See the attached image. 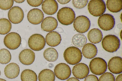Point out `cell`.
<instances>
[{"label": "cell", "mask_w": 122, "mask_h": 81, "mask_svg": "<svg viewBox=\"0 0 122 81\" xmlns=\"http://www.w3.org/2000/svg\"><path fill=\"white\" fill-rule=\"evenodd\" d=\"M44 18L42 11L38 8H34L30 10L27 15V18L29 21L34 24H40Z\"/></svg>", "instance_id": "obj_14"}, {"label": "cell", "mask_w": 122, "mask_h": 81, "mask_svg": "<svg viewBox=\"0 0 122 81\" xmlns=\"http://www.w3.org/2000/svg\"><path fill=\"white\" fill-rule=\"evenodd\" d=\"M21 42V38L20 35L15 32L10 33L7 34L4 39V43L9 49L14 50L17 48Z\"/></svg>", "instance_id": "obj_6"}, {"label": "cell", "mask_w": 122, "mask_h": 81, "mask_svg": "<svg viewBox=\"0 0 122 81\" xmlns=\"http://www.w3.org/2000/svg\"><path fill=\"white\" fill-rule=\"evenodd\" d=\"M54 71L56 77L61 80H65L68 78L71 74V68L67 64L60 63L55 67Z\"/></svg>", "instance_id": "obj_10"}, {"label": "cell", "mask_w": 122, "mask_h": 81, "mask_svg": "<svg viewBox=\"0 0 122 81\" xmlns=\"http://www.w3.org/2000/svg\"><path fill=\"white\" fill-rule=\"evenodd\" d=\"M58 22L54 17L49 16L44 19L41 24L42 30L47 32H51L55 29L58 26Z\"/></svg>", "instance_id": "obj_18"}, {"label": "cell", "mask_w": 122, "mask_h": 81, "mask_svg": "<svg viewBox=\"0 0 122 81\" xmlns=\"http://www.w3.org/2000/svg\"><path fill=\"white\" fill-rule=\"evenodd\" d=\"M22 81H37V77L36 73L32 70L26 69L23 70L21 75Z\"/></svg>", "instance_id": "obj_25"}, {"label": "cell", "mask_w": 122, "mask_h": 81, "mask_svg": "<svg viewBox=\"0 0 122 81\" xmlns=\"http://www.w3.org/2000/svg\"><path fill=\"white\" fill-rule=\"evenodd\" d=\"M4 72L7 78L10 79H14L17 77L19 74L20 67L15 63H10L5 66Z\"/></svg>", "instance_id": "obj_17"}, {"label": "cell", "mask_w": 122, "mask_h": 81, "mask_svg": "<svg viewBox=\"0 0 122 81\" xmlns=\"http://www.w3.org/2000/svg\"><path fill=\"white\" fill-rule=\"evenodd\" d=\"M73 26L75 30L81 33L87 32L91 26L90 21L86 16L84 15L77 17L73 23Z\"/></svg>", "instance_id": "obj_8"}, {"label": "cell", "mask_w": 122, "mask_h": 81, "mask_svg": "<svg viewBox=\"0 0 122 81\" xmlns=\"http://www.w3.org/2000/svg\"><path fill=\"white\" fill-rule=\"evenodd\" d=\"M87 39L85 36L83 34L78 33L72 37V41L75 46L81 48L86 44Z\"/></svg>", "instance_id": "obj_26"}, {"label": "cell", "mask_w": 122, "mask_h": 81, "mask_svg": "<svg viewBox=\"0 0 122 81\" xmlns=\"http://www.w3.org/2000/svg\"><path fill=\"white\" fill-rule=\"evenodd\" d=\"M0 75H1V72H0Z\"/></svg>", "instance_id": "obj_39"}, {"label": "cell", "mask_w": 122, "mask_h": 81, "mask_svg": "<svg viewBox=\"0 0 122 81\" xmlns=\"http://www.w3.org/2000/svg\"><path fill=\"white\" fill-rule=\"evenodd\" d=\"M12 28L11 23L5 18L0 19V34L5 35L8 33Z\"/></svg>", "instance_id": "obj_27"}, {"label": "cell", "mask_w": 122, "mask_h": 81, "mask_svg": "<svg viewBox=\"0 0 122 81\" xmlns=\"http://www.w3.org/2000/svg\"><path fill=\"white\" fill-rule=\"evenodd\" d=\"M99 81H115V78L112 73L107 72L103 74L100 77Z\"/></svg>", "instance_id": "obj_30"}, {"label": "cell", "mask_w": 122, "mask_h": 81, "mask_svg": "<svg viewBox=\"0 0 122 81\" xmlns=\"http://www.w3.org/2000/svg\"><path fill=\"white\" fill-rule=\"evenodd\" d=\"M11 59V56L7 49L3 48L0 50V63L6 64L9 63Z\"/></svg>", "instance_id": "obj_28"}, {"label": "cell", "mask_w": 122, "mask_h": 81, "mask_svg": "<svg viewBox=\"0 0 122 81\" xmlns=\"http://www.w3.org/2000/svg\"><path fill=\"white\" fill-rule=\"evenodd\" d=\"M98 24L99 27L102 30L106 31L110 30L114 26L115 19L111 14H105L99 17Z\"/></svg>", "instance_id": "obj_9"}, {"label": "cell", "mask_w": 122, "mask_h": 81, "mask_svg": "<svg viewBox=\"0 0 122 81\" xmlns=\"http://www.w3.org/2000/svg\"><path fill=\"white\" fill-rule=\"evenodd\" d=\"M43 56L47 61L51 62H54L58 57V53L55 48L50 47L46 48L43 53Z\"/></svg>", "instance_id": "obj_24"}, {"label": "cell", "mask_w": 122, "mask_h": 81, "mask_svg": "<svg viewBox=\"0 0 122 81\" xmlns=\"http://www.w3.org/2000/svg\"><path fill=\"white\" fill-rule=\"evenodd\" d=\"M16 3H21L25 1V0H14Z\"/></svg>", "instance_id": "obj_37"}, {"label": "cell", "mask_w": 122, "mask_h": 81, "mask_svg": "<svg viewBox=\"0 0 122 81\" xmlns=\"http://www.w3.org/2000/svg\"><path fill=\"white\" fill-rule=\"evenodd\" d=\"M27 2L30 6L37 7L40 6L42 3L43 0H27Z\"/></svg>", "instance_id": "obj_32"}, {"label": "cell", "mask_w": 122, "mask_h": 81, "mask_svg": "<svg viewBox=\"0 0 122 81\" xmlns=\"http://www.w3.org/2000/svg\"><path fill=\"white\" fill-rule=\"evenodd\" d=\"M14 0H0V9L6 10L10 9L13 6Z\"/></svg>", "instance_id": "obj_29"}, {"label": "cell", "mask_w": 122, "mask_h": 81, "mask_svg": "<svg viewBox=\"0 0 122 81\" xmlns=\"http://www.w3.org/2000/svg\"><path fill=\"white\" fill-rule=\"evenodd\" d=\"M83 56L85 58L91 59L95 57L97 53V49L95 45L91 43H88L85 44L82 49Z\"/></svg>", "instance_id": "obj_20"}, {"label": "cell", "mask_w": 122, "mask_h": 81, "mask_svg": "<svg viewBox=\"0 0 122 81\" xmlns=\"http://www.w3.org/2000/svg\"><path fill=\"white\" fill-rule=\"evenodd\" d=\"M88 0H73V4L75 7L79 9H81L85 7L87 5Z\"/></svg>", "instance_id": "obj_31"}, {"label": "cell", "mask_w": 122, "mask_h": 81, "mask_svg": "<svg viewBox=\"0 0 122 81\" xmlns=\"http://www.w3.org/2000/svg\"><path fill=\"white\" fill-rule=\"evenodd\" d=\"M122 74L119 75L117 77L116 81H122Z\"/></svg>", "instance_id": "obj_36"}, {"label": "cell", "mask_w": 122, "mask_h": 81, "mask_svg": "<svg viewBox=\"0 0 122 81\" xmlns=\"http://www.w3.org/2000/svg\"><path fill=\"white\" fill-rule=\"evenodd\" d=\"M87 6L90 14L95 17L101 16L106 11V5L102 0H91L88 3Z\"/></svg>", "instance_id": "obj_5"}, {"label": "cell", "mask_w": 122, "mask_h": 81, "mask_svg": "<svg viewBox=\"0 0 122 81\" xmlns=\"http://www.w3.org/2000/svg\"><path fill=\"white\" fill-rule=\"evenodd\" d=\"M19 57L20 62L22 64L28 65L31 64L34 62L35 55L32 50L26 49L23 50L20 52Z\"/></svg>", "instance_id": "obj_13"}, {"label": "cell", "mask_w": 122, "mask_h": 81, "mask_svg": "<svg viewBox=\"0 0 122 81\" xmlns=\"http://www.w3.org/2000/svg\"><path fill=\"white\" fill-rule=\"evenodd\" d=\"M87 36L89 41L94 44L100 42L103 38L102 32L97 28H93L90 30L88 33Z\"/></svg>", "instance_id": "obj_21"}, {"label": "cell", "mask_w": 122, "mask_h": 81, "mask_svg": "<svg viewBox=\"0 0 122 81\" xmlns=\"http://www.w3.org/2000/svg\"><path fill=\"white\" fill-rule=\"evenodd\" d=\"M57 18L61 24L68 25L71 24L74 20L75 14L72 8L64 7L59 10L57 13Z\"/></svg>", "instance_id": "obj_2"}, {"label": "cell", "mask_w": 122, "mask_h": 81, "mask_svg": "<svg viewBox=\"0 0 122 81\" xmlns=\"http://www.w3.org/2000/svg\"><path fill=\"white\" fill-rule=\"evenodd\" d=\"M122 59L121 57L115 56L112 57L108 62V66L109 71L116 74L122 72Z\"/></svg>", "instance_id": "obj_15"}, {"label": "cell", "mask_w": 122, "mask_h": 81, "mask_svg": "<svg viewBox=\"0 0 122 81\" xmlns=\"http://www.w3.org/2000/svg\"><path fill=\"white\" fill-rule=\"evenodd\" d=\"M90 70L93 74L100 75L105 73L107 69L106 62L102 58L96 57L92 59L90 62Z\"/></svg>", "instance_id": "obj_4"}, {"label": "cell", "mask_w": 122, "mask_h": 81, "mask_svg": "<svg viewBox=\"0 0 122 81\" xmlns=\"http://www.w3.org/2000/svg\"><path fill=\"white\" fill-rule=\"evenodd\" d=\"M107 9L112 13H116L120 11L122 9L121 0H108L106 2Z\"/></svg>", "instance_id": "obj_22"}, {"label": "cell", "mask_w": 122, "mask_h": 81, "mask_svg": "<svg viewBox=\"0 0 122 81\" xmlns=\"http://www.w3.org/2000/svg\"><path fill=\"white\" fill-rule=\"evenodd\" d=\"M8 19L12 23L17 24L20 23L24 18L23 10L18 6H14L9 10L8 14Z\"/></svg>", "instance_id": "obj_11"}, {"label": "cell", "mask_w": 122, "mask_h": 81, "mask_svg": "<svg viewBox=\"0 0 122 81\" xmlns=\"http://www.w3.org/2000/svg\"><path fill=\"white\" fill-rule=\"evenodd\" d=\"M45 39L47 44L51 47L58 45L61 40L60 34L55 31L50 32L48 33L46 36Z\"/></svg>", "instance_id": "obj_19"}, {"label": "cell", "mask_w": 122, "mask_h": 81, "mask_svg": "<svg viewBox=\"0 0 122 81\" xmlns=\"http://www.w3.org/2000/svg\"><path fill=\"white\" fill-rule=\"evenodd\" d=\"M89 72L88 66L83 63L77 64L73 67L72 69V73L74 76L79 79H83L86 77Z\"/></svg>", "instance_id": "obj_12"}, {"label": "cell", "mask_w": 122, "mask_h": 81, "mask_svg": "<svg viewBox=\"0 0 122 81\" xmlns=\"http://www.w3.org/2000/svg\"><path fill=\"white\" fill-rule=\"evenodd\" d=\"M28 44L29 47L32 50L39 51L44 48L46 41L44 37L42 35L36 33L32 35L30 37Z\"/></svg>", "instance_id": "obj_7"}, {"label": "cell", "mask_w": 122, "mask_h": 81, "mask_svg": "<svg viewBox=\"0 0 122 81\" xmlns=\"http://www.w3.org/2000/svg\"><path fill=\"white\" fill-rule=\"evenodd\" d=\"M63 57L68 63L74 65L78 64L81 61L82 55L79 48L76 47L71 46L65 50L63 53Z\"/></svg>", "instance_id": "obj_1"}, {"label": "cell", "mask_w": 122, "mask_h": 81, "mask_svg": "<svg viewBox=\"0 0 122 81\" xmlns=\"http://www.w3.org/2000/svg\"><path fill=\"white\" fill-rule=\"evenodd\" d=\"M58 2L61 4H65L69 3L71 0H57Z\"/></svg>", "instance_id": "obj_34"}, {"label": "cell", "mask_w": 122, "mask_h": 81, "mask_svg": "<svg viewBox=\"0 0 122 81\" xmlns=\"http://www.w3.org/2000/svg\"><path fill=\"white\" fill-rule=\"evenodd\" d=\"M84 81H99L97 77L96 76L91 74L87 76L85 78Z\"/></svg>", "instance_id": "obj_33"}, {"label": "cell", "mask_w": 122, "mask_h": 81, "mask_svg": "<svg viewBox=\"0 0 122 81\" xmlns=\"http://www.w3.org/2000/svg\"><path fill=\"white\" fill-rule=\"evenodd\" d=\"M39 81H55V75L53 72L49 69H45L41 71L38 75Z\"/></svg>", "instance_id": "obj_23"}, {"label": "cell", "mask_w": 122, "mask_h": 81, "mask_svg": "<svg viewBox=\"0 0 122 81\" xmlns=\"http://www.w3.org/2000/svg\"><path fill=\"white\" fill-rule=\"evenodd\" d=\"M102 44V48L105 51L110 52H113L119 48L120 43L117 37L114 35L109 34L103 38Z\"/></svg>", "instance_id": "obj_3"}, {"label": "cell", "mask_w": 122, "mask_h": 81, "mask_svg": "<svg viewBox=\"0 0 122 81\" xmlns=\"http://www.w3.org/2000/svg\"><path fill=\"white\" fill-rule=\"evenodd\" d=\"M58 4L55 0H45L42 4V9L44 12L48 15H52L57 12Z\"/></svg>", "instance_id": "obj_16"}, {"label": "cell", "mask_w": 122, "mask_h": 81, "mask_svg": "<svg viewBox=\"0 0 122 81\" xmlns=\"http://www.w3.org/2000/svg\"><path fill=\"white\" fill-rule=\"evenodd\" d=\"M0 81H6L4 79H2V78H0Z\"/></svg>", "instance_id": "obj_38"}, {"label": "cell", "mask_w": 122, "mask_h": 81, "mask_svg": "<svg viewBox=\"0 0 122 81\" xmlns=\"http://www.w3.org/2000/svg\"><path fill=\"white\" fill-rule=\"evenodd\" d=\"M66 81H80L78 79L74 77H72L69 78Z\"/></svg>", "instance_id": "obj_35"}]
</instances>
